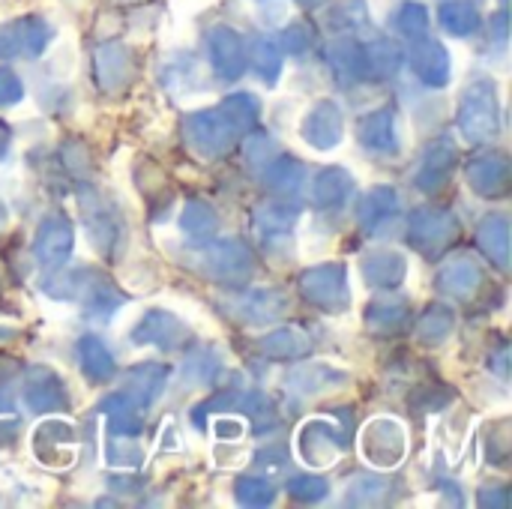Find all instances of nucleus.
I'll list each match as a JSON object with an SVG mask.
<instances>
[{"mask_svg":"<svg viewBox=\"0 0 512 509\" xmlns=\"http://www.w3.org/2000/svg\"><path fill=\"white\" fill-rule=\"evenodd\" d=\"M180 261L195 270L198 276L228 285V288H243L255 276V258L252 249L240 237H213L207 243H189V249L180 255Z\"/></svg>","mask_w":512,"mask_h":509,"instance_id":"1","label":"nucleus"},{"mask_svg":"<svg viewBox=\"0 0 512 509\" xmlns=\"http://www.w3.org/2000/svg\"><path fill=\"white\" fill-rule=\"evenodd\" d=\"M501 99L498 87L489 75H474L462 96H459V114L456 126L459 135L468 144H492L501 135Z\"/></svg>","mask_w":512,"mask_h":509,"instance_id":"2","label":"nucleus"},{"mask_svg":"<svg viewBox=\"0 0 512 509\" xmlns=\"http://www.w3.org/2000/svg\"><path fill=\"white\" fill-rule=\"evenodd\" d=\"M297 291L309 306H315L327 315H342L351 309L348 267L339 261H327V264H315V267L303 270L297 279Z\"/></svg>","mask_w":512,"mask_h":509,"instance_id":"3","label":"nucleus"},{"mask_svg":"<svg viewBox=\"0 0 512 509\" xmlns=\"http://www.w3.org/2000/svg\"><path fill=\"white\" fill-rule=\"evenodd\" d=\"M360 456L375 471H396L408 456V429L396 417H372L360 429Z\"/></svg>","mask_w":512,"mask_h":509,"instance_id":"4","label":"nucleus"},{"mask_svg":"<svg viewBox=\"0 0 512 509\" xmlns=\"http://www.w3.org/2000/svg\"><path fill=\"white\" fill-rule=\"evenodd\" d=\"M408 243L423 258H441L459 237V219L444 207H417L408 216Z\"/></svg>","mask_w":512,"mask_h":509,"instance_id":"5","label":"nucleus"},{"mask_svg":"<svg viewBox=\"0 0 512 509\" xmlns=\"http://www.w3.org/2000/svg\"><path fill=\"white\" fill-rule=\"evenodd\" d=\"M294 447H297V456L306 468L312 471H327L333 468L342 453L348 450V438L345 432H339L330 420H321V417H312L306 423H300L297 429V438H294Z\"/></svg>","mask_w":512,"mask_h":509,"instance_id":"6","label":"nucleus"},{"mask_svg":"<svg viewBox=\"0 0 512 509\" xmlns=\"http://www.w3.org/2000/svg\"><path fill=\"white\" fill-rule=\"evenodd\" d=\"M183 138L192 147V153L204 159H219L234 147L240 135L234 132V126L225 120L219 108H201L183 117Z\"/></svg>","mask_w":512,"mask_h":509,"instance_id":"7","label":"nucleus"},{"mask_svg":"<svg viewBox=\"0 0 512 509\" xmlns=\"http://www.w3.org/2000/svg\"><path fill=\"white\" fill-rule=\"evenodd\" d=\"M222 309L243 327H270L288 315V297L273 288H243L222 297Z\"/></svg>","mask_w":512,"mask_h":509,"instance_id":"8","label":"nucleus"},{"mask_svg":"<svg viewBox=\"0 0 512 509\" xmlns=\"http://www.w3.org/2000/svg\"><path fill=\"white\" fill-rule=\"evenodd\" d=\"M129 342L138 348H156L165 354H177L186 351V345L192 342V330L186 327L183 318H177L168 309H147L138 324L129 330Z\"/></svg>","mask_w":512,"mask_h":509,"instance_id":"9","label":"nucleus"},{"mask_svg":"<svg viewBox=\"0 0 512 509\" xmlns=\"http://www.w3.org/2000/svg\"><path fill=\"white\" fill-rule=\"evenodd\" d=\"M33 459L48 471H66L75 462V429L66 420H42L30 435Z\"/></svg>","mask_w":512,"mask_h":509,"instance_id":"10","label":"nucleus"},{"mask_svg":"<svg viewBox=\"0 0 512 509\" xmlns=\"http://www.w3.org/2000/svg\"><path fill=\"white\" fill-rule=\"evenodd\" d=\"M72 252H75V225L63 213H48L39 222L36 240H33L36 264L51 273V270L66 267L72 261Z\"/></svg>","mask_w":512,"mask_h":509,"instance_id":"11","label":"nucleus"},{"mask_svg":"<svg viewBox=\"0 0 512 509\" xmlns=\"http://www.w3.org/2000/svg\"><path fill=\"white\" fill-rule=\"evenodd\" d=\"M342 138H345V117L339 102L318 99L300 123V141L318 153H330L342 144Z\"/></svg>","mask_w":512,"mask_h":509,"instance_id":"12","label":"nucleus"},{"mask_svg":"<svg viewBox=\"0 0 512 509\" xmlns=\"http://www.w3.org/2000/svg\"><path fill=\"white\" fill-rule=\"evenodd\" d=\"M456 165H459V147L453 138L441 135L432 144H426V150L417 162V171H414V186L423 195H438L441 189H447Z\"/></svg>","mask_w":512,"mask_h":509,"instance_id":"13","label":"nucleus"},{"mask_svg":"<svg viewBox=\"0 0 512 509\" xmlns=\"http://www.w3.org/2000/svg\"><path fill=\"white\" fill-rule=\"evenodd\" d=\"M21 402L30 414H54V411H69V390L63 378L48 369V366H33L24 375L21 384Z\"/></svg>","mask_w":512,"mask_h":509,"instance_id":"14","label":"nucleus"},{"mask_svg":"<svg viewBox=\"0 0 512 509\" xmlns=\"http://www.w3.org/2000/svg\"><path fill=\"white\" fill-rule=\"evenodd\" d=\"M402 216V198L393 186H372L360 207H357V225L366 237H384Z\"/></svg>","mask_w":512,"mask_h":509,"instance_id":"15","label":"nucleus"},{"mask_svg":"<svg viewBox=\"0 0 512 509\" xmlns=\"http://www.w3.org/2000/svg\"><path fill=\"white\" fill-rule=\"evenodd\" d=\"M483 267L474 255H453L441 264L438 276H435V291L444 297V300H456V303H465L471 300L480 285H483Z\"/></svg>","mask_w":512,"mask_h":509,"instance_id":"16","label":"nucleus"},{"mask_svg":"<svg viewBox=\"0 0 512 509\" xmlns=\"http://www.w3.org/2000/svg\"><path fill=\"white\" fill-rule=\"evenodd\" d=\"M465 180L468 189L480 198H501L510 189V159L501 150H486L477 153L465 165Z\"/></svg>","mask_w":512,"mask_h":509,"instance_id":"17","label":"nucleus"},{"mask_svg":"<svg viewBox=\"0 0 512 509\" xmlns=\"http://www.w3.org/2000/svg\"><path fill=\"white\" fill-rule=\"evenodd\" d=\"M54 39V30L42 18H18L0 33V60H15V57H39L48 42Z\"/></svg>","mask_w":512,"mask_h":509,"instance_id":"18","label":"nucleus"},{"mask_svg":"<svg viewBox=\"0 0 512 509\" xmlns=\"http://www.w3.org/2000/svg\"><path fill=\"white\" fill-rule=\"evenodd\" d=\"M207 54L210 66L222 81H240L246 72V42L234 27H210L207 33Z\"/></svg>","mask_w":512,"mask_h":509,"instance_id":"19","label":"nucleus"},{"mask_svg":"<svg viewBox=\"0 0 512 509\" xmlns=\"http://www.w3.org/2000/svg\"><path fill=\"white\" fill-rule=\"evenodd\" d=\"M81 216H84V231H87V240L93 243V249L102 255H114V249L123 237V225H120L117 213L108 204H102V198L96 192H84Z\"/></svg>","mask_w":512,"mask_h":509,"instance_id":"20","label":"nucleus"},{"mask_svg":"<svg viewBox=\"0 0 512 509\" xmlns=\"http://www.w3.org/2000/svg\"><path fill=\"white\" fill-rule=\"evenodd\" d=\"M357 141L363 150L375 156H396L402 150V141H399V123H396L393 105L363 114L357 123Z\"/></svg>","mask_w":512,"mask_h":509,"instance_id":"21","label":"nucleus"},{"mask_svg":"<svg viewBox=\"0 0 512 509\" xmlns=\"http://www.w3.org/2000/svg\"><path fill=\"white\" fill-rule=\"evenodd\" d=\"M168 378H171V366H165V363H153V360L135 363V366L126 369L120 393H126L141 411H150L162 399V393L168 387Z\"/></svg>","mask_w":512,"mask_h":509,"instance_id":"22","label":"nucleus"},{"mask_svg":"<svg viewBox=\"0 0 512 509\" xmlns=\"http://www.w3.org/2000/svg\"><path fill=\"white\" fill-rule=\"evenodd\" d=\"M348 384V372L330 363H306L288 372L285 390L297 399H318Z\"/></svg>","mask_w":512,"mask_h":509,"instance_id":"23","label":"nucleus"},{"mask_svg":"<svg viewBox=\"0 0 512 509\" xmlns=\"http://www.w3.org/2000/svg\"><path fill=\"white\" fill-rule=\"evenodd\" d=\"M411 69L414 75L432 87V90H444L453 78V63H450V51L438 42V39H426L417 36L414 48H411Z\"/></svg>","mask_w":512,"mask_h":509,"instance_id":"24","label":"nucleus"},{"mask_svg":"<svg viewBox=\"0 0 512 509\" xmlns=\"http://www.w3.org/2000/svg\"><path fill=\"white\" fill-rule=\"evenodd\" d=\"M300 204H291V201H279V204H261L255 213H252V228L258 234V240L264 246H279L285 240L294 237L297 225H300Z\"/></svg>","mask_w":512,"mask_h":509,"instance_id":"25","label":"nucleus"},{"mask_svg":"<svg viewBox=\"0 0 512 509\" xmlns=\"http://www.w3.org/2000/svg\"><path fill=\"white\" fill-rule=\"evenodd\" d=\"M408 270H411L408 255L396 249H378L360 258V276L366 288H375V291H396L408 279Z\"/></svg>","mask_w":512,"mask_h":509,"instance_id":"26","label":"nucleus"},{"mask_svg":"<svg viewBox=\"0 0 512 509\" xmlns=\"http://www.w3.org/2000/svg\"><path fill=\"white\" fill-rule=\"evenodd\" d=\"M357 183H354V174L342 165H327L315 174L312 180V204L315 210L321 213H333V210H342L351 195H354Z\"/></svg>","mask_w":512,"mask_h":509,"instance_id":"27","label":"nucleus"},{"mask_svg":"<svg viewBox=\"0 0 512 509\" xmlns=\"http://www.w3.org/2000/svg\"><path fill=\"white\" fill-rule=\"evenodd\" d=\"M75 357H78V369L90 384H108L117 378V360L111 354V348L105 345L102 336L96 333H84L75 342Z\"/></svg>","mask_w":512,"mask_h":509,"instance_id":"28","label":"nucleus"},{"mask_svg":"<svg viewBox=\"0 0 512 509\" xmlns=\"http://www.w3.org/2000/svg\"><path fill=\"white\" fill-rule=\"evenodd\" d=\"M222 411H240L252 420H264L270 411H273V402L258 393V390H246V393H237V390H228L216 399H207L204 405H195L192 408V423L198 426L207 414H222Z\"/></svg>","mask_w":512,"mask_h":509,"instance_id":"29","label":"nucleus"},{"mask_svg":"<svg viewBox=\"0 0 512 509\" xmlns=\"http://www.w3.org/2000/svg\"><path fill=\"white\" fill-rule=\"evenodd\" d=\"M93 72H96V84L102 93H117L126 87V81L132 78V60L129 51L120 42H105L93 51Z\"/></svg>","mask_w":512,"mask_h":509,"instance_id":"30","label":"nucleus"},{"mask_svg":"<svg viewBox=\"0 0 512 509\" xmlns=\"http://www.w3.org/2000/svg\"><path fill=\"white\" fill-rule=\"evenodd\" d=\"M96 411L105 417L108 435H114V438H138V435L144 432V414H147V411H141V408H138L126 393H120V390L108 393V396L99 402Z\"/></svg>","mask_w":512,"mask_h":509,"instance_id":"31","label":"nucleus"},{"mask_svg":"<svg viewBox=\"0 0 512 509\" xmlns=\"http://www.w3.org/2000/svg\"><path fill=\"white\" fill-rule=\"evenodd\" d=\"M258 174H261V183H264L273 195L291 201V198H300L309 171H306V165H303L300 159H294V156H273Z\"/></svg>","mask_w":512,"mask_h":509,"instance_id":"32","label":"nucleus"},{"mask_svg":"<svg viewBox=\"0 0 512 509\" xmlns=\"http://www.w3.org/2000/svg\"><path fill=\"white\" fill-rule=\"evenodd\" d=\"M255 351L267 360H303L312 354V336L303 327H276L258 336Z\"/></svg>","mask_w":512,"mask_h":509,"instance_id":"33","label":"nucleus"},{"mask_svg":"<svg viewBox=\"0 0 512 509\" xmlns=\"http://www.w3.org/2000/svg\"><path fill=\"white\" fill-rule=\"evenodd\" d=\"M477 246L483 255L501 270H510V216L507 213H489L477 225Z\"/></svg>","mask_w":512,"mask_h":509,"instance_id":"34","label":"nucleus"},{"mask_svg":"<svg viewBox=\"0 0 512 509\" xmlns=\"http://www.w3.org/2000/svg\"><path fill=\"white\" fill-rule=\"evenodd\" d=\"M366 330H372L375 336H399L414 324V312L408 306V300H372L363 312Z\"/></svg>","mask_w":512,"mask_h":509,"instance_id":"35","label":"nucleus"},{"mask_svg":"<svg viewBox=\"0 0 512 509\" xmlns=\"http://www.w3.org/2000/svg\"><path fill=\"white\" fill-rule=\"evenodd\" d=\"M129 303V297L114 285L108 282L105 276H93V282L87 285V291L81 294V306H84V315L93 321V324H108L123 306Z\"/></svg>","mask_w":512,"mask_h":509,"instance_id":"36","label":"nucleus"},{"mask_svg":"<svg viewBox=\"0 0 512 509\" xmlns=\"http://www.w3.org/2000/svg\"><path fill=\"white\" fill-rule=\"evenodd\" d=\"M411 327L423 348H441L456 330V312L447 303H432Z\"/></svg>","mask_w":512,"mask_h":509,"instance_id":"37","label":"nucleus"},{"mask_svg":"<svg viewBox=\"0 0 512 509\" xmlns=\"http://www.w3.org/2000/svg\"><path fill=\"white\" fill-rule=\"evenodd\" d=\"M222 369H225V360L216 348H195L192 354H186L180 366V381L192 390H204L219 381Z\"/></svg>","mask_w":512,"mask_h":509,"instance_id":"38","label":"nucleus"},{"mask_svg":"<svg viewBox=\"0 0 512 509\" xmlns=\"http://www.w3.org/2000/svg\"><path fill=\"white\" fill-rule=\"evenodd\" d=\"M93 276H96L93 267H72V270L60 267V270H51V276H45L39 288L57 303H78L87 285L93 282Z\"/></svg>","mask_w":512,"mask_h":509,"instance_id":"39","label":"nucleus"},{"mask_svg":"<svg viewBox=\"0 0 512 509\" xmlns=\"http://www.w3.org/2000/svg\"><path fill=\"white\" fill-rule=\"evenodd\" d=\"M180 234L186 237V243H207L219 234V213L207 204V201H186L183 213H180Z\"/></svg>","mask_w":512,"mask_h":509,"instance_id":"40","label":"nucleus"},{"mask_svg":"<svg viewBox=\"0 0 512 509\" xmlns=\"http://www.w3.org/2000/svg\"><path fill=\"white\" fill-rule=\"evenodd\" d=\"M330 66L336 72V78L342 84H357L369 78V57H366V45H357L351 39L336 42L330 48Z\"/></svg>","mask_w":512,"mask_h":509,"instance_id":"41","label":"nucleus"},{"mask_svg":"<svg viewBox=\"0 0 512 509\" xmlns=\"http://www.w3.org/2000/svg\"><path fill=\"white\" fill-rule=\"evenodd\" d=\"M249 66L267 87H276L282 78V48L267 36H255L249 42Z\"/></svg>","mask_w":512,"mask_h":509,"instance_id":"42","label":"nucleus"},{"mask_svg":"<svg viewBox=\"0 0 512 509\" xmlns=\"http://www.w3.org/2000/svg\"><path fill=\"white\" fill-rule=\"evenodd\" d=\"M219 111L225 114V120L234 126L237 135H249L258 126L261 117V105L252 93H231L219 102Z\"/></svg>","mask_w":512,"mask_h":509,"instance_id":"43","label":"nucleus"},{"mask_svg":"<svg viewBox=\"0 0 512 509\" xmlns=\"http://www.w3.org/2000/svg\"><path fill=\"white\" fill-rule=\"evenodd\" d=\"M390 495V480L381 474H360L348 483L345 489V504L348 507H378Z\"/></svg>","mask_w":512,"mask_h":509,"instance_id":"44","label":"nucleus"},{"mask_svg":"<svg viewBox=\"0 0 512 509\" xmlns=\"http://www.w3.org/2000/svg\"><path fill=\"white\" fill-rule=\"evenodd\" d=\"M234 501L240 507H273L276 504V486L267 480V477H258V474H243L234 480Z\"/></svg>","mask_w":512,"mask_h":509,"instance_id":"45","label":"nucleus"},{"mask_svg":"<svg viewBox=\"0 0 512 509\" xmlns=\"http://www.w3.org/2000/svg\"><path fill=\"white\" fill-rule=\"evenodd\" d=\"M441 27L453 36H471L480 27V12L471 0H447L441 6Z\"/></svg>","mask_w":512,"mask_h":509,"instance_id":"46","label":"nucleus"},{"mask_svg":"<svg viewBox=\"0 0 512 509\" xmlns=\"http://www.w3.org/2000/svg\"><path fill=\"white\" fill-rule=\"evenodd\" d=\"M102 456H105V465L114 468V471H138L144 465V450L135 444V438H114V435H108Z\"/></svg>","mask_w":512,"mask_h":509,"instance_id":"47","label":"nucleus"},{"mask_svg":"<svg viewBox=\"0 0 512 509\" xmlns=\"http://www.w3.org/2000/svg\"><path fill=\"white\" fill-rule=\"evenodd\" d=\"M366 57H369V78H393L402 69V51L393 42L366 45Z\"/></svg>","mask_w":512,"mask_h":509,"instance_id":"48","label":"nucleus"},{"mask_svg":"<svg viewBox=\"0 0 512 509\" xmlns=\"http://www.w3.org/2000/svg\"><path fill=\"white\" fill-rule=\"evenodd\" d=\"M288 495L297 504H324L330 498V483L318 474H300L288 480Z\"/></svg>","mask_w":512,"mask_h":509,"instance_id":"49","label":"nucleus"},{"mask_svg":"<svg viewBox=\"0 0 512 509\" xmlns=\"http://www.w3.org/2000/svg\"><path fill=\"white\" fill-rule=\"evenodd\" d=\"M396 24L405 36L417 39V36H426V27H429V15L420 3H405L396 15Z\"/></svg>","mask_w":512,"mask_h":509,"instance_id":"50","label":"nucleus"},{"mask_svg":"<svg viewBox=\"0 0 512 509\" xmlns=\"http://www.w3.org/2000/svg\"><path fill=\"white\" fill-rule=\"evenodd\" d=\"M273 156H276V141L273 138H267V135H249V141H246V162L255 171H261Z\"/></svg>","mask_w":512,"mask_h":509,"instance_id":"51","label":"nucleus"},{"mask_svg":"<svg viewBox=\"0 0 512 509\" xmlns=\"http://www.w3.org/2000/svg\"><path fill=\"white\" fill-rule=\"evenodd\" d=\"M24 99V84L21 78L9 69V66H0V108H12Z\"/></svg>","mask_w":512,"mask_h":509,"instance_id":"52","label":"nucleus"},{"mask_svg":"<svg viewBox=\"0 0 512 509\" xmlns=\"http://www.w3.org/2000/svg\"><path fill=\"white\" fill-rule=\"evenodd\" d=\"M246 435V423L237 420V417H216L213 420V438L216 441H240Z\"/></svg>","mask_w":512,"mask_h":509,"instance_id":"53","label":"nucleus"},{"mask_svg":"<svg viewBox=\"0 0 512 509\" xmlns=\"http://www.w3.org/2000/svg\"><path fill=\"white\" fill-rule=\"evenodd\" d=\"M510 489H507V483H489V486H483L480 489V495H477V504L480 507H492V509H504L510 507Z\"/></svg>","mask_w":512,"mask_h":509,"instance_id":"54","label":"nucleus"},{"mask_svg":"<svg viewBox=\"0 0 512 509\" xmlns=\"http://www.w3.org/2000/svg\"><path fill=\"white\" fill-rule=\"evenodd\" d=\"M285 462H288V453L282 447H267V450H258V456H255L258 471H270V474L285 468Z\"/></svg>","mask_w":512,"mask_h":509,"instance_id":"55","label":"nucleus"},{"mask_svg":"<svg viewBox=\"0 0 512 509\" xmlns=\"http://www.w3.org/2000/svg\"><path fill=\"white\" fill-rule=\"evenodd\" d=\"M282 39H285V48H288L291 54H303V51L309 48V30H306L303 24H297V27H288Z\"/></svg>","mask_w":512,"mask_h":509,"instance_id":"56","label":"nucleus"},{"mask_svg":"<svg viewBox=\"0 0 512 509\" xmlns=\"http://www.w3.org/2000/svg\"><path fill=\"white\" fill-rule=\"evenodd\" d=\"M297 3H303V6H318L321 0H297Z\"/></svg>","mask_w":512,"mask_h":509,"instance_id":"57","label":"nucleus"}]
</instances>
